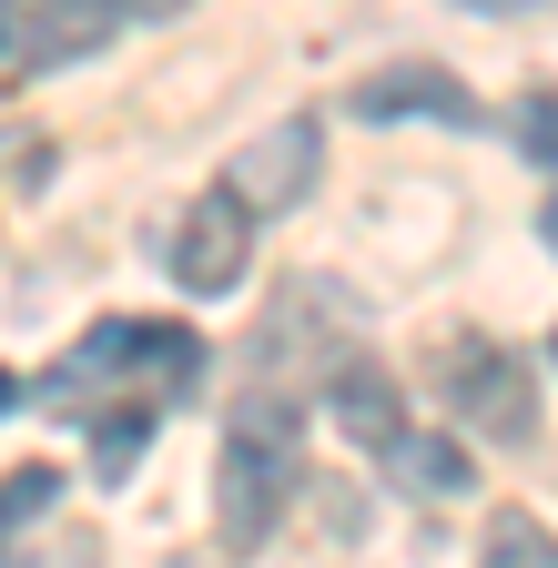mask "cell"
<instances>
[{
  "instance_id": "19",
  "label": "cell",
  "mask_w": 558,
  "mask_h": 568,
  "mask_svg": "<svg viewBox=\"0 0 558 568\" xmlns=\"http://www.w3.org/2000/svg\"><path fill=\"white\" fill-rule=\"evenodd\" d=\"M0 538H11V528H0Z\"/></svg>"
},
{
  "instance_id": "2",
  "label": "cell",
  "mask_w": 558,
  "mask_h": 568,
  "mask_svg": "<svg viewBox=\"0 0 558 568\" xmlns=\"http://www.w3.org/2000/svg\"><path fill=\"white\" fill-rule=\"evenodd\" d=\"M457 426H477V437H498V447H528L538 437V376H528V355L457 345Z\"/></svg>"
},
{
  "instance_id": "1",
  "label": "cell",
  "mask_w": 558,
  "mask_h": 568,
  "mask_svg": "<svg viewBox=\"0 0 558 568\" xmlns=\"http://www.w3.org/2000/svg\"><path fill=\"white\" fill-rule=\"evenodd\" d=\"M295 447L285 437H224V467H214V528H224V548H264L274 538V518H285V497H295Z\"/></svg>"
},
{
  "instance_id": "17",
  "label": "cell",
  "mask_w": 558,
  "mask_h": 568,
  "mask_svg": "<svg viewBox=\"0 0 558 568\" xmlns=\"http://www.w3.org/2000/svg\"><path fill=\"white\" fill-rule=\"evenodd\" d=\"M11 406H21V386H11V376H0V416H11Z\"/></svg>"
},
{
  "instance_id": "4",
  "label": "cell",
  "mask_w": 558,
  "mask_h": 568,
  "mask_svg": "<svg viewBox=\"0 0 558 568\" xmlns=\"http://www.w3.org/2000/svg\"><path fill=\"white\" fill-rule=\"evenodd\" d=\"M122 21H132V0H31V11H21V41H11V82L112 51V41H122Z\"/></svg>"
},
{
  "instance_id": "15",
  "label": "cell",
  "mask_w": 558,
  "mask_h": 568,
  "mask_svg": "<svg viewBox=\"0 0 558 568\" xmlns=\"http://www.w3.org/2000/svg\"><path fill=\"white\" fill-rule=\"evenodd\" d=\"M132 11H143V21H173V11H193V0H132Z\"/></svg>"
},
{
  "instance_id": "6",
  "label": "cell",
  "mask_w": 558,
  "mask_h": 568,
  "mask_svg": "<svg viewBox=\"0 0 558 568\" xmlns=\"http://www.w3.org/2000/svg\"><path fill=\"white\" fill-rule=\"evenodd\" d=\"M356 112H366V122H416V112L467 122L477 102H467L457 71H437V61H396V71H366V82H356Z\"/></svg>"
},
{
  "instance_id": "16",
  "label": "cell",
  "mask_w": 558,
  "mask_h": 568,
  "mask_svg": "<svg viewBox=\"0 0 558 568\" xmlns=\"http://www.w3.org/2000/svg\"><path fill=\"white\" fill-rule=\"evenodd\" d=\"M538 234H548V254H558V203H548V213H538Z\"/></svg>"
},
{
  "instance_id": "10",
  "label": "cell",
  "mask_w": 558,
  "mask_h": 568,
  "mask_svg": "<svg viewBox=\"0 0 558 568\" xmlns=\"http://www.w3.org/2000/svg\"><path fill=\"white\" fill-rule=\"evenodd\" d=\"M487 558H508V568H548V558H558V538H548L528 508H498V518H487Z\"/></svg>"
},
{
  "instance_id": "12",
  "label": "cell",
  "mask_w": 558,
  "mask_h": 568,
  "mask_svg": "<svg viewBox=\"0 0 558 568\" xmlns=\"http://www.w3.org/2000/svg\"><path fill=\"white\" fill-rule=\"evenodd\" d=\"M518 142H528V163L558 173V92H528V102H518Z\"/></svg>"
},
{
  "instance_id": "13",
  "label": "cell",
  "mask_w": 558,
  "mask_h": 568,
  "mask_svg": "<svg viewBox=\"0 0 558 568\" xmlns=\"http://www.w3.org/2000/svg\"><path fill=\"white\" fill-rule=\"evenodd\" d=\"M11 41H21V0H0V82H11Z\"/></svg>"
},
{
  "instance_id": "5",
  "label": "cell",
  "mask_w": 558,
  "mask_h": 568,
  "mask_svg": "<svg viewBox=\"0 0 558 568\" xmlns=\"http://www.w3.org/2000/svg\"><path fill=\"white\" fill-rule=\"evenodd\" d=\"M224 193H234L244 213H285V203H305V193H315V122L295 112V122L254 132L244 153H234V173H224Z\"/></svg>"
},
{
  "instance_id": "9",
  "label": "cell",
  "mask_w": 558,
  "mask_h": 568,
  "mask_svg": "<svg viewBox=\"0 0 558 568\" xmlns=\"http://www.w3.org/2000/svg\"><path fill=\"white\" fill-rule=\"evenodd\" d=\"M153 457V406H112L102 426H92V477H132V467H143Z\"/></svg>"
},
{
  "instance_id": "3",
  "label": "cell",
  "mask_w": 558,
  "mask_h": 568,
  "mask_svg": "<svg viewBox=\"0 0 558 568\" xmlns=\"http://www.w3.org/2000/svg\"><path fill=\"white\" fill-rule=\"evenodd\" d=\"M244 254H254V213L234 193H203L173 224V244H163V264H173L183 295H224V284H244Z\"/></svg>"
},
{
  "instance_id": "7",
  "label": "cell",
  "mask_w": 558,
  "mask_h": 568,
  "mask_svg": "<svg viewBox=\"0 0 558 568\" xmlns=\"http://www.w3.org/2000/svg\"><path fill=\"white\" fill-rule=\"evenodd\" d=\"M325 406H335V426H345L356 447H386L396 426H406V406H396L386 366H366V355H345V366L325 376Z\"/></svg>"
},
{
  "instance_id": "8",
  "label": "cell",
  "mask_w": 558,
  "mask_h": 568,
  "mask_svg": "<svg viewBox=\"0 0 558 568\" xmlns=\"http://www.w3.org/2000/svg\"><path fill=\"white\" fill-rule=\"evenodd\" d=\"M376 457H386V467H396L416 497H457V487H467V457H457V437H406V426H396V437H386Z\"/></svg>"
},
{
  "instance_id": "11",
  "label": "cell",
  "mask_w": 558,
  "mask_h": 568,
  "mask_svg": "<svg viewBox=\"0 0 558 568\" xmlns=\"http://www.w3.org/2000/svg\"><path fill=\"white\" fill-rule=\"evenodd\" d=\"M51 497H61V477H51V467H11V477H0V528H21V518H41Z\"/></svg>"
},
{
  "instance_id": "14",
  "label": "cell",
  "mask_w": 558,
  "mask_h": 568,
  "mask_svg": "<svg viewBox=\"0 0 558 568\" xmlns=\"http://www.w3.org/2000/svg\"><path fill=\"white\" fill-rule=\"evenodd\" d=\"M457 11H487V21H508V11H528V0H457Z\"/></svg>"
},
{
  "instance_id": "18",
  "label": "cell",
  "mask_w": 558,
  "mask_h": 568,
  "mask_svg": "<svg viewBox=\"0 0 558 568\" xmlns=\"http://www.w3.org/2000/svg\"><path fill=\"white\" fill-rule=\"evenodd\" d=\"M548 366H558V335H548Z\"/></svg>"
}]
</instances>
